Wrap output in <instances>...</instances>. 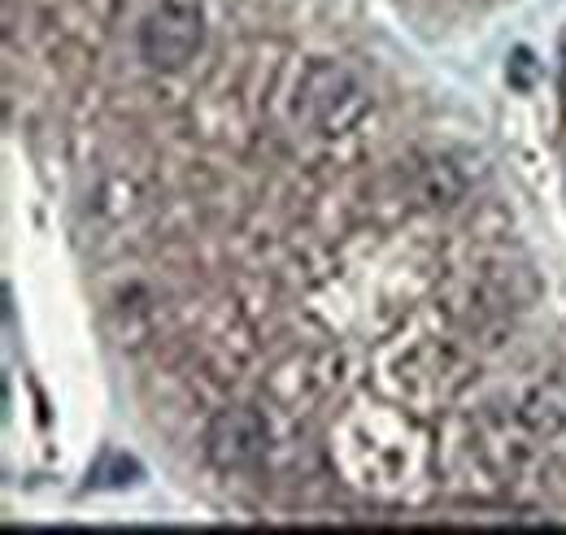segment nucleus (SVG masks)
<instances>
[{
  "label": "nucleus",
  "instance_id": "1",
  "mask_svg": "<svg viewBox=\"0 0 566 535\" xmlns=\"http://www.w3.org/2000/svg\"><path fill=\"white\" fill-rule=\"evenodd\" d=\"M370 109V92L361 87L354 70L336 66V62H314L301 74L296 87V114L310 123V132L318 135H345Z\"/></svg>",
  "mask_w": 566,
  "mask_h": 535
},
{
  "label": "nucleus",
  "instance_id": "2",
  "mask_svg": "<svg viewBox=\"0 0 566 535\" xmlns=\"http://www.w3.org/2000/svg\"><path fill=\"white\" fill-rule=\"evenodd\" d=\"M206 44V22L192 4L170 0L153 9L140 27V57L153 70H184Z\"/></svg>",
  "mask_w": 566,
  "mask_h": 535
},
{
  "label": "nucleus",
  "instance_id": "3",
  "mask_svg": "<svg viewBox=\"0 0 566 535\" xmlns=\"http://www.w3.org/2000/svg\"><path fill=\"white\" fill-rule=\"evenodd\" d=\"M266 444H271V431H266V418L249 405H231V409H218L206 427V458L218 470H249L266 458Z\"/></svg>",
  "mask_w": 566,
  "mask_h": 535
},
{
  "label": "nucleus",
  "instance_id": "4",
  "mask_svg": "<svg viewBox=\"0 0 566 535\" xmlns=\"http://www.w3.org/2000/svg\"><path fill=\"white\" fill-rule=\"evenodd\" d=\"M518 418H523V427H532L536 436H558L566 427V388L558 379H549V384H536L523 405H518Z\"/></svg>",
  "mask_w": 566,
  "mask_h": 535
},
{
  "label": "nucleus",
  "instance_id": "5",
  "mask_svg": "<svg viewBox=\"0 0 566 535\" xmlns=\"http://www.w3.org/2000/svg\"><path fill=\"white\" fill-rule=\"evenodd\" d=\"M563 83H566V35H563Z\"/></svg>",
  "mask_w": 566,
  "mask_h": 535
}]
</instances>
